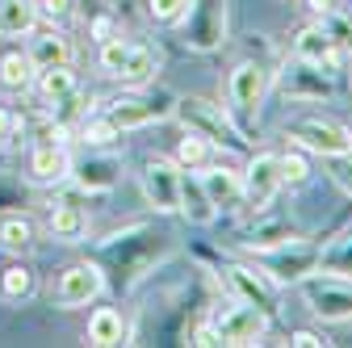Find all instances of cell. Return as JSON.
<instances>
[{"mask_svg":"<svg viewBox=\"0 0 352 348\" xmlns=\"http://www.w3.org/2000/svg\"><path fill=\"white\" fill-rule=\"evenodd\" d=\"M172 118L181 122V130H193V135H201L210 147H227L235 155L248 151V139H243V130L239 122L231 118V109H223L218 101L210 97H176L172 101Z\"/></svg>","mask_w":352,"mask_h":348,"instance_id":"6da1fadb","label":"cell"},{"mask_svg":"<svg viewBox=\"0 0 352 348\" xmlns=\"http://www.w3.org/2000/svg\"><path fill=\"white\" fill-rule=\"evenodd\" d=\"M176 25H181V38H185L189 51H197V55L223 51V42H227V0H189L185 17Z\"/></svg>","mask_w":352,"mask_h":348,"instance_id":"7a4b0ae2","label":"cell"},{"mask_svg":"<svg viewBox=\"0 0 352 348\" xmlns=\"http://www.w3.org/2000/svg\"><path fill=\"white\" fill-rule=\"evenodd\" d=\"M285 139L298 143V147H306V151H315V155H327V160L352 155V130H344L340 122L319 118V113L285 122Z\"/></svg>","mask_w":352,"mask_h":348,"instance_id":"3957f363","label":"cell"},{"mask_svg":"<svg viewBox=\"0 0 352 348\" xmlns=\"http://www.w3.org/2000/svg\"><path fill=\"white\" fill-rule=\"evenodd\" d=\"M269 89H273V72L264 67V63L243 59L231 72V80H227V109H231V118H239L243 126H252L256 113H260V105H264V97H269Z\"/></svg>","mask_w":352,"mask_h":348,"instance_id":"277c9868","label":"cell"},{"mask_svg":"<svg viewBox=\"0 0 352 348\" xmlns=\"http://www.w3.org/2000/svg\"><path fill=\"white\" fill-rule=\"evenodd\" d=\"M319 243H306V239H294V243H281L273 252H260L256 265L269 273L277 285H294V281H306L311 273H319Z\"/></svg>","mask_w":352,"mask_h":348,"instance_id":"5b68a950","label":"cell"},{"mask_svg":"<svg viewBox=\"0 0 352 348\" xmlns=\"http://www.w3.org/2000/svg\"><path fill=\"white\" fill-rule=\"evenodd\" d=\"M281 155H273V151H260V155H252L248 160V168H243V206L256 214L269 210L273 206V197L281 193Z\"/></svg>","mask_w":352,"mask_h":348,"instance_id":"8992f818","label":"cell"},{"mask_svg":"<svg viewBox=\"0 0 352 348\" xmlns=\"http://www.w3.org/2000/svg\"><path fill=\"white\" fill-rule=\"evenodd\" d=\"M277 89L289 97V101H327L336 93V80H331V67H319V63H306V59H294L281 76H277Z\"/></svg>","mask_w":352,"mask_h":348,"instance_id":"52a82bcc","label":"cell"},{"mask_svg":"<svg viewBox=\"0 0 352 348\" xmlns=\"http://www.w3.org/2000/svg\"><path fill=\"white\" fill-rule=\"evenodd\" d=\"M306 302L311 311L327 323H344L352 319V277H306Z\"/></svg>","mask_w":352,"mask_h":348,"instance_id":"ba28073f","label":"cell"},{"mask_svg":"<svg viewBox=\"0 0 352 348\" xmlns=\"http://www.w3.org/2000/svg\"><path fill=\"white\" fill-rule=\"evenodd\" d=\"M143 197L151 210L176 214V202H181V168H176V160L151 155L143 164Z\"/></svg>","mask_w":352,"mask_h":348,"instance_id":"9c48e42d","label":"cell"},{"mask_svg":"<svg viewBox=\"0 0 352 348\" xmlns=\"http://www.w3.org/2000/svg\"><path fill=\"white\" fill-rule=\"evenodd\" d=\"M223 281H227V290L239 298V302H252V307H260V311H277V281L264 273L260 265H227L223 269Z\"/></svg>","mask_w":352,"mask_h":348,"instance_id":"30bf717a","label":"cell"},{"mask_svg":"<svg viewBox=\"0 0 352 348\" xmlns=\"http://www.w3.org/2000/svg\"><path fill=\"white\" fill-rule=\"evenodd\" d=\"M214 331H218V344H256L264 331H269V311L235 298V307L214 319Z\"/></svg>","mask_w":352,"mask_h":348,"instance_id":"8fae6325","label":"cell"},{"mask_svg":"<svg viewBox=\"0 0 352 348\" xmlns=\"http://www.w3.org/2000/svg\"><path fill=\"white\" fill-rule=\"evenodd\" d=\"M105 290V273L97 269V265H72V269H63L59 273V285H55V307H63V311H72V307H88L97 294Z\"/></svg>","mask_w":352,"mask_h":348,"instance_id":"7c38bea8","label":"cell"},{"mask_svg":"<svg viewBox=\"0 0 352 348\" xmlns=\"http://www.w3.org/2000/svg\"><path fill=\"white\" fill-rule=\"evenodd\" d=\"M193 172H197V181H201V189H206L214 210L243 206V172H235L231 164H210V160L201 168H193Z\"/></svg>","mask_w":352,"mask_h":348,"instance_id":"4fadbf2b","label":"cell"},{"mask_svg":"<svg viewBox=\"0 0 352 348\" xmlns=\"http://www.w3.org/2000/svg\"><path fill=\"white\" fill-rule=\"evenodd\" d=\"M172 118V105L168 101H155V97H122L113 105H105V122L118 130H139V126H151V122H164Z\"/></svg>","mask_w":352,"mask_h":348,"instance_id":"5bb4252c","label":"cell"},{"mask_svg":"<svg viewBox=\"0 0 352 348\" xmlns=\"http://www.w3.org/2000/svg\"><path fill=\"white\" fill-rule=\"evenodd\" d=\"M30 177L38 185H59L72 177V155L59 139H47V143H38L34 155H30Z\"/></svg>","mask_w":352,"mask_h":348,"instance_id":"9a60e30c","label":"cell"},{"mask_svg":"<svg viewBox=\"0 0 352 348\" xmlns=\"http://www.w3.org/2000/svg\"><path fill=\"white\" fill-rule=\"evenodd\" d=\"M294 59L319 63V67H336L344 55L336 51V42L327 38V30H323L319 21H311V25H302V30L294 34Z\"/></svg>","mask_w":352,"mask_h":348,"instance_id":"2e32d148","label":"cell"},{"mask_svg":"<svg viewBox=\"0 0 352 348\" xmlns=\"http://www.w3.org/2000/svg\"><path fill=\"white\" fill-rule=\"evenodd\" d=\"M72 177H76V185H80V189H88V193H105V189H113V185H118L122 164H118L113 155H88V160L72 164Z\"/></svg>","mask_w":352,"mask_h":348,"instance_id":"e0dca14e","label":"cell"},{"mask_svg":"<svg viewBox=\"0 0 352 348\" xmlns=\"http://www.w3.org/2000/svg\"><path fill=\"white\" fill-rule=\"evenodd\" d=\"M176 214H185V219L197 223V227H210L218 219V210L210 206V197H206L193 168H181V202H176Z\"/></svg>","mask_w":352,"mask_h":348,"instance_id":"ac0fdd59","label":"cell"},{"mask_svg":"<svg viewBox=\"0 0 352 348\" xmlns=\"http://www.w3.org/2000/svg\"><path fill=\"white\" fill-rule=\"evenodd\" d=\"M294 239H302V231L294 227V223H285V219H277V223H256L239 243H243V252H252V256H260V252H273V248H281V243H294Z\"/></svg>","mask_w":352,"mask_h":348,"instance_id":"d6986e66","label":"cell"},{"mask_svg":"<svg viewBox=\"0 0 352 348\" xmlns=\"http://www.w3.org/2000/svg\"><path fill=\"white\" fill-rule=\"evenodd\" d=\"M25 55H30L34 72H42V67H59V63H72V42H67V34L47 30V34H38V38L30 42Z\"/></svg>","mask_w":352,"mask_h":348,"instance_id":"ffe728a7","label":"cell"},{"mask_svg":"<svg viewBox=\"0 0 352 348\" xmlns=\"http://www.w3.org/2000/svg\"><path fill=\"white\" fill-rule=\"evenodd\" d=\"M47 231H51L55 239H63V243H80V239L88 235V214H84L80 206H72V202H59V206H51V214H47Z\"/></svg>","mask_w":352,"mask_h":348,"instance_id":"44dd1931","label":"cell"},{"mask_svg":"<svg viewBox=\"0 0 352 348\" xmlns=\"http://www.w3.org/2000/svg\"><path fill=\"white\" fill-rule=\"evenodd\" d=\"M155 72H160L155 47H147V42H130V51L122 59V72L113 80H122V84H147V80H155Z\"/></svg>","mask_w":352,"mask_h":348,"instance_id":"7402d4cb","label":"cell"},{"mask_svg":"<svg viewBox=\"0 0 352 348\" xmlns=\"http://www.w3.org/2000/svg\"><path fill=\"white\" fill-rule=\"evenodd\" d=\"M38 25V0H0V38H25Z\"/></svg>","mask_w":352,"mask_h":348,"instance_id":"603a6c76","label":"cell"},{"mask_svg":"<svg viewBox=\"0 0 352 348\" xmlns=\"http://www.w3.org/2000/svg\"><path fill=\"white\" fill-rule=\"evenodd\" d=\"M38 239V223L30 214H0V248L5 252H30Z\"/></svg>","mask_w":352,"mask_h":348,"instance_id":"cb8c5ba5","label":"cell"},{"mask_svg":"<svg viewBox=\"0 0 352 348\" xmlns=\"http://www.w3.org/2000/svg\"><path fill=\"white\" fill-rule=\"evenodd\" d=\"M88 344L97 348H113V344H126V319L113 311V307H101L88 319Z\"/></svg>","mask_w":352,"mask_h":348,"instance_id":"d4e9b609","label":"cell"},{"mask_svg":"<svg viewBox=\"0 0 352 348\" xmlns=\"http://www.w3.org/2000/svg\"><path fill=\"white\" fill-rule=\"evenodd\" d=\"M76 89V72H72V63H59V67H42L38 72V97L47 101V105H55L59 97H67Z\"/></svg>","mask_w":352,"mask_h":348,"instance_id":"484cf974","label":"cell"},{"mask_svg":"<svg viewBox=\"0 0 352 348\" xmlns=\"http://www.w3.org/2000/svg\"><path fill=\"white\" fill-rule=\"evenodd\" d=\"M319 273L352 277V231H344L331 248H323V252H319Z\"/></svg>","mask_w":352,"mask_h":348,"instance_id":"4316f807","label":"cell"},{"mask_svg":"<svg viewBox=\"0 0 352 348\" xmlns=\"http://www.w3.org/2000/svg\"><path fill=\"white\" fill-rule=\"evenodd\" d=\"M319 25L327 30V38L336 42L340 55H352V13H348V9H336V5H331V9L319 17Z\"/></svg>","mask_w":352,"mask_h":348,"instance_id":"83f0119b","label":"cell"},{"mask_svg":"<svg viewBox=\"0 0 352 348\" xmlns=\"http://www.w3.org/2000/svg\"><path fill=\"white\" fill-rule=\"evenodd\" d=\"M0 294H5V302H25L34 294V273L25 265H9L0 273Z\"/></svg>","mask_w":352,"mask_h":348,"instance_id":"f1b7e54d","label":"cell"},{"mask_svg":"<svg viewBox=\"0 0 352 348\" xmlns=\"http://www.w3.org/2000/svg\"><path fill=\"white\" fill-rule=\"evenodd\" d=\"M30 80H34V63H30V55L9 51L5 59H0V84H5V89H25Z\"/></svg>","mask_w":352,"mask_h":348,"instance_id":"f546056e","label":"cell"},{"mask_svg":"<svg viewBox=\"0 0 352 348\" xmlns=\"http://www.w3.org/2000/svg\"><path fill=\"white\" fill-rule=\"evenodd\" d=\"M210 160V143L193 130H185V139L176 143V168H201Z\"/></svg>","mask_w":352,"mask_h":348,"instance_id":"4dcf8cb0","label":"cell"},{"mask_svg":"<svg viewBox=\"0 0 352 348\" xmlns=\"http://www.w3.org/2000/svg\"><path fill=\"white\" fill-rule=\"evenodd\" d=\"M185 5H189V0H147V13L160 25H176L185 17Z\"/></svg>","mask_w":352,"mask_h":348,"instance_id":"1f68e13d","label":"cell"},{"mask_svg":"<svg viewBox=\"0 0 352 348\" xmlns=\"http://www.w3.org/2000/svg\"><path fill=\"white\" fill-rule=\"evenodd\" d=\"M80 139L88 143V147H105V143H113V139H122L118 130L105 122V113L97 118V122H84V130H80Z\"/></svg>","mask_w":352,"mask_h":348,"instance_id":"d6a6232c","label":"cell"},{"mask_svg":"<svg viewBox=\"0 0 352 348\" xmlns=\"http://www.w3.org/2000/svg\"><path fill=\"white\" fill-rule=\"evenodd\" d=\"M306 177H311V168H306L302 155H294V151L281 155V181H285V185H302Z\"/></svg>","mask_w":352,"mask_h":348,"instance_id":"836d02e7","label":"cell"},{"mask_svg":"<svg viewBox=\"0 0 352 348\" xmlns=\"http://www.w3.org/2000/svg\"><path fill=\"white\" fill-rule=\"evenodd\" d=\"M38 13H47L51 21H67V17H72V0H42Z\"/></svg>","mask_w":352,"mask_h":348,"instance_id":"e575fe53","label":"cell"},{"mask_svg":"<svg viewBox=\"0 0 352 348\" xmlns=\"http://www.w3.org/2000/svg\"><path fill=\"white\" fill-rule=\"evenodd\" d=\"M289 344H298V348H319L323 340H319L315 331H294V336H289Z\"/></svg>","mask_w":352,"mask_h":348,"instance_id":"d590c367","label":"cell"},{"mask_svg":"<svg viewBox=\"0 0 352 348\" xmlns=\"http://www.w3.org/2000/svg\"><path fill=\"white\" fill-rule=\"evenodd\" d=\"M193 344H218V331H214V323H201V327L193 331Z\"/></svg>","mask_w":352,"mask_h":348,"instance_id":"8d00e7d4","label":"cell"},{"mask_svg":"<svg viewBox=\"0 0 352 348\" xmlns=\"http://www.w3.org/2000/svg\"><path fill=\"white\" fill-rule=\"evenodd\" d=\"M9 135H13V113H9V109H0V147L9 143Z\"/></svg>","mask_w":352,"mask_h":348,"instance_id":"74e56055","label":"cell"},{"mask_svg":"<svg viewBox=\"0 0 352 348\" xmlns=\"http://www.w3.org/2000/svg\"><path fill=\"white\" fill-rule=\"evenodd\" d=\"M331 5H336V0H306V9H311L315 17H323V13H327Z\"/></svg>","mask_w":352,"mask_h":348,"instance_id":"f35d334b","label":"cell"}]
</instances>
